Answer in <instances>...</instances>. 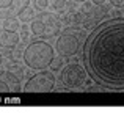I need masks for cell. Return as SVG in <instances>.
I'll return each mask as SVG.
<instances>
[{
  "mask_svg": "<svg viewBox=\"0 0 124 113\" xmlns=\"http://www.w3.org/2000/svg\"><path fill=\"white\" fill-rule=\"evenodd\" d=\"M83 61L97 86L124 91V14L97 22L83 43Z\"/></svg>",
  "mask_w": 124,
  "mask_h": 113,
  "instance_id": "6da1fadb",
  "label": "cell"
},
{
  "mask_svg": "<svg viewBox=\"0 0 124 113\" xmlns=\"http://www.w3.org/2000/svg\"><path fill=\"white\" fill-rule=\"evenodd\" d=\"M54 60V49L46 41H33L24 50V63L30 69L42 71L47 69Z\"/></svg>",
  "mask_w": 124,
  "mask_h": 113,
  "instance_id": "7a4b0ae2",
  "label": "cell"
},
{
  "mask_svg": "<svg viewBox=\"0 0 124 113\" xmlns=\"http://www.w3.org/2000/svg\"><path fill=\"white\" fill-rule=\"evenodd\" d=\"M86 75L88 72L85 69V66H82L79 63H69L60 72V80L68 88H79V86L85 85Z\"/></svg>",
  "mask_w": 124,
  "mask_h": 113,
  "instance_id": "3957f363",
  "label": "cell"
},
{
  "mask_svg": "<svg viewBox=\"0 0 124 113\" xmlns=\"http://www.w3.org/2000/svg\"><path fill=\"white\" fill-rule=\"evenodd\" d=\"M54 86H55L54 72L42 69L38 74H35L31 79L27 80V83L24 85V91L25 93H47V91H52Z\"/></svg>",
  "mask_w": 124,
  "mask_h": 113,
  "instance_id": "277c9868",
  "label": "cell"
},
{
  "mask_svg": "<svg viewBox=\"0 0 124 113\" xmlns=\"http://www.w3.org/2000/svg\"><path fill=\"white\" fill-rule=\"evenodd\" d=\"M82 36V33L79 31H74L72 28H68L63 33L58 36L57 44H55V49H57L58 55L63 57H72L77 53L79 50V38Z\"/></svg>",
  "mask_w": 124,
  "mask_h": 113,
  "instance_id": "5b68a950",
  "label": "cell"
},
{
  "mask_svg": "<svg viewBox=\"0 0 124 113\" xmlns=\"http://www.w3.org/2000/svg\"><path fill=\"white\" fill-rule=\"evenodd\" d=\"M30 5V0H0V19L17 16Z\"/></svg>",
  "mask_w": 124,
  "mask_h": 113,
  "instance_id": "8992f818",
  "label": "cell"
},
{
  "mask_svg": "<svg viewBox=\"0 0 124 113\" xmlns=\"http://www.w3.org/2000/svg\"><path fill=\"white\" fill-rule=\"evenodd\" d=\"M19 36L16 31L8 30V28H3L0 30V47H5V49H13L19 44Z\"/></svg>",
  "mask_w": 124,
  "mask_h": 113,
  "instance_id": "52a82bcc",
  "label": "cell"
},
{
  "mask_svg": "<svg viewBox=\"0 0 124 113\" xmlns=\"http://www.w3.org/2000/svg\"><path fill=\"white\" fill-rule=\"evenodd\" d=\"M46 27H47V24H46V22L42 21L41 17L33 19V21L30 22V31L35 35V36H44Z\"/></svg>",
  "mask_w": 124,
  "mask_h": 113,
  "instance_id": "ba28073f",
  "label": "cell"
},
{
  "mask_svg": "<svg viewBox=\"0 0 124 113\" xmlns=\"http://www.w3.org/2000/svg\"><path fill=\"white\" fill-rule=\"evenodd\" d=\"M3 79L6 80L8 86L11 88V91H19V90H21V83H19L17 75H14L11 71H6V72H3Z\"/></svg>",
  "mask_w": 124,
  "mask_h": 113,
  "instance_id": "9c48e42d",
  "label": "cell"
},
{
  "mask_svg": "<svg viewBox=\"0 0 124 113\" xmlns=\"http://www.w3.org/2000/svg\"><path fill=\"white\" fill-rule=\"evenodd\" d=\"M17 19L22 22V24H25V22H31L35 19V9L30 8V5L27 6V8H24L21 13L17 14Z\"/></svg>",
  "mask_w": 124,
  "mask_h": 113,
  "instance_id": "30bf717a",
  "label": "cell"
},
{
  "mask_svg": "<svg viewBox=\"0 0 124 113\" xmlns=\"http://www.w3.org/2000/svg\"><path fill=\"white\" fill-rule=\"evenodd\" d=\"M2 25H3V28H8V30L16 31L19 27H21V21L17 19V16H13V17H6V19H3Z\"/></svg>",
  "mask_w": 124,
  "mask_h": 113,
  "instance_id": "8fae6325",
  "label": "cell"
},
{
  "mask_svg": "<svg viewBox=\"0 0 124 113\" xmlns=\"http://www.w3.org/2000/svg\"><path fill=\"white\" fill-rule=\"evenodd\" d=\"M66 63L64 61V58H63V55H60L58 58H54L52 60V63H50V69L52 71H60L61 68H63V64Z\"/></svg>",
  "mask_w": 124,
  "mask_h": 113,
  "instance_id": "7c38bea8",
  "label": "cell"
},
{
  "mask_svg": "<svg viewBox=\"0 0 124 113\" xmlns=\"http://www.w3.org/2000/svg\"><path fill=\"white\" fill-rule=\"evenodd\" d=\"M66 6H68L66 0H54V3H52V8H54L57 13H58V11L63 13L64 9H66Z\"/></svg>",
  "mask_w": 124,
  "mask_h": 113,
  "instance_id": "4fadbf2b",
  "label": "cell"
},
{
  "mask_svg": "<svg viewBox=\"0 0 124 113\" xmlns=\"http://www.w3.org/2000/svg\"><path fill=\"white\" fill-rule=\"evenodd\" d=\"M33 6L38 11H44L49 6V0H33Z\"/></svg>",
  "mask_w": 124,
  "mask_h": 113,
  "instance_id": "5bb4252c",
  "label": "cell"
},
{
  "mask_svg": "<svg viewBox=\"0 0 124 113\" xmlns=\"http://www.w3.org/2000/svg\"><path fill=\"white\" fill-rule=\"evenodd\" d=\"M6 91H11V88L8 86L5 79H0V93H6Z\"/></svg>",
  "mask_w": 124,
  "mask_h": 113,
  "instance_id": "9a60e30c",
  "label": "cell"
},
{
  "mask_svg": "<svg viewBox=\"0 0 124 113\" xmlns=\"http://www.w3.org/2000/svg\"><path fill=\"white\" fill-rule=\"evenodd\" d=\"M110 3L115 8H124V0H110Z\"/></svg>",
  "mask_w": 124,
  "mask_h": 113,
  "instance_id": "2e32d148",
  "label": "cell"
},
{
  "mask_svg": "<svg viewBox=\"0 0 124 113\" xmlns=\"http://www.w3.org/2000/svg\"><path fill=\"white\" fill-rule=\"evenodd\" d=\"M91 3H93L94 6H102L104 3H105V0H91Z\"/></svg>",
  "mask_w": 124,
  "mask_h": 113,
  "instance_id": "e0dca14e",
  "label": "cell"
},
{
  "mask_svg": "<svg viewBox=\"0 0 124 113\" xmlns=\"http://www.w3.org/2000/svg\"><path fill=\"white\" fill-rule=\"evenodd\" d=\"M74 2H77V3H83V2H86V0H74Z\"/></svg>",
  "mask_w": 124,
  "mask_h": 113,
  "instance_id": "ac0fdd59",
  "label": "cell"
},
{
  "mask_svg": "<svg viewBox=\"0 0 124 113\" xmlns=\"http://www.w3.org/2000/svg\"><path fill=\"white\" fill-rule=\"evenodd\" d=\"M0 64H2V55H0Z\"/></svg>",
  "mask_w": 124,
  "mask_h": 113,
  "instance_id": "d6986e66",
  "label": "cell"
}]
</instances>
